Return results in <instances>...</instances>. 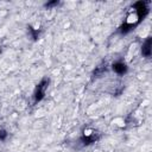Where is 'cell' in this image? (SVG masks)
<instances>
[{"label": "cell", "instance_id": "obj_5", "mask_svg": "<svg viewBox=\"0 0 152 152\" xmlns=\"http://www.w3.org/2000/svg\"><path fill=\"white\" fill-rule=\"evenodd\" d=\"M7 135H8V133H7L5 129H1V131H0V140H6Z\"/></svg>", "mask_w": 152, "mask_h": 152}, {"label": "cell", "instance_id": "obj_3", "mask_svg": "<svg viewBox=\"0 0 152 152\" xmlns=\"http://www.w3.org/2000/svg\"><path fill=\"white\" fill-rule=\"evenodd\" d=\"M141 53L146 58H148L151 56V37H147V39L142 43V45H141Z\"/></svg>", "mask_w": 152, "mask_h": 152}, {"label": "cell", "instance_id": "obj_6", "mask_svg": "<svg viewBox=\"0 0 152 152\" xmlns=\"http://www.w3.org/2000/svg\"><path fill=\"white\" fill-rule=\"evenodd\" d=\"M57 5H58V1H53V2H48V4H45V7H46V8H51V7L57 6Z\"/></svg>", "mask_w": 152, "mask_h": 152}, {"label": "cell", "instance_id": "obj_4", "mask_svg": "<svg viewBox=\"0 0 152 152\" xmlns=\"http://www.w3.org/2000/svg\"><path fill=\"white\" fill-rule=\"evenodd\" d=\"M106 72H107V66H106V65H104V66H97V68H95L93 75H94L95 78H100V77H102Z\"/></svg>", "mask_w": 152, "mask_h": 152}, {"label": "cell", "instance_id": "obj_1", "mask_svg": "<svg viewBox=\"0 0 152 152\" xmlns=\"http://www.w3.org/2000/svg\"><path fill=\"white\" fill-rule=\"evenodd\" d=\"M48 86H49V80H46V78H43V80L37 84V87H36V89H34V93H33L34 102H39L40 100H43V97L45 96Z\"/></svg>", "mask_w": 152, "mask_h": 152}, {"label": "cell", "instance_id": "obj_2", "mask_svg": "<svg viewBox=\"0 0 152 152\" xmlns=\"http://www.w3.org/2000/svg\"><path fill=\"white\" fill-rule=\"evenodd\" d=\"M112 69H113V71H114L115 74H118V75H124V74H126V71H127V65H126V63H124V62H121V61H118V62L113 63Z\"/></svg>", "mask_w": 152, "mask_h": 152}]
</instances>
